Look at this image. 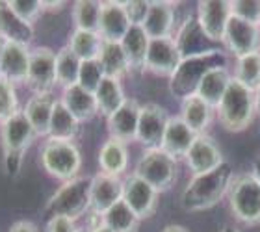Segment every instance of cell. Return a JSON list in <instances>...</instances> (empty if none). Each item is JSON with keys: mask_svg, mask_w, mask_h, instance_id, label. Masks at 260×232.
Masks as SVG:
<instances>
[{"mask_svg": "<svg viewBox=\"0 0 260 232\" xmlns=\"http://www.w3.org/2000/svg\"><path fill=\"white\" fill-rule=\"evenodd\" d=\"M233 178V169L227 162L214 171L191 177V180L180 195V208L190 214L214 208L227 197Z\"/></svg>", "mask_w": 260, "mask_h": 232, "instance_id": "obj_1", "label": "cell"}, {"mask_svg": "<svg viewBox=\"0 0 260 232\" xmlns=\"http://www.w3.org/2000/svg\"><path fill=\"white\" fill-rule=\"evenodd\" d=\"M216 112L217 121L227 132H233V134L244 132L245 128H249L256 115L255 91L242 86L233 78Z\"/></svg>", "mask_w": 260, "mask_h": 232, "instance_id": "obj_2", "label": "cell"}, {"mask_svg": "<svg viewBox=\"0 0 260 232\" xmlns=\"http://www.w3.org/2000/svg\"><path fill=\"white\" fill-rule=\"evenodd\" d=\"M38 134L34 132L32 124L28 123L22 110L13 117L0 124V143L4 151V169L10 177H15L21 171L22 160L28 147L32 145Z\"/></svg>", "mask_w": 260, "mask_h": 232, "instance_id": "obj_3", "label": "cell"}, {"mask_svg": "<svg viewBox=\"0 0 260 232\" xmlns=\"http://www.w3.org/2000/svg\"><path fill=\"white\" fill-rule=\"evenodd\" d=\"M45 210L50 217L65 216L80 219L91 212V177H76L67 180L50 195Z\"/></svg>", "mask_w": 260, "mask_h": 232, "instance_id": "obj_4", "label": "cell"}, {"mask_svg": "<svg viewBox=\"0 0 260 232\" xmlns=\"http://www.w3.org/2000/svg\"><path fill=\"white\" fill-rule=\"evenodd\" d=\"M223 61H225V56L216 49L206 50L203 54L184 58L177 67V71L171 75V78H169V89L180 101L193 97L197 93L201 80H203V76L210 69L221 65Z\"/></svg>", "mask_w": 260, "mask_h": 232, "instance_id": "obj_5", "label": "cell"}, {"mask_svg": "<svg viewBox=\"0 0 260 232\" xmlns=\"http://www.w3.org/2000/svg\"><path fill=\"white\" fill-rule=\"evenodd\" d=\"M229 208L242 225H260V184L253 173L234 175L227 193Z\"/></svg>", "mask_w": 260, "mask_h": 232, "instance_id": "obj_6", "label": "cell"}, {"mask_svg": "<svg viewBox=\"0 0 260 232\" xmlns=\"http://www.w3.org/2000/svg\"><path fill=\"white\" fill-rule=\"evenodd\" d=\"M41 165L52 178L67 182L80 177L82 154L73 141L47 140L41 147Z\"/></svg>", "mask_w": 260, "mask_h": 232, "instance_id": "obj_7", "label": "cell"}, {"mask_svg": "<svg viewBox=\"0 0 260 232\" xmlns=\"http://www.w3.org/2000/svg\"><path fill=\"white\" fill-rule=\"evenodd\" d=\"M134 175L151 184L158 193L169 191L179 178V160L162 149H151L141 154L136 163Z\"/></svg>", "mask_w": 260, "mask_h": 232, "instance_id": "obj_8", "label": "cell"}, {"mask_svg": "<svg viewBox=\"0 0 260 232\" xmlns=\"http://www.w3.org/2000/svg\"><path fill=\"white\" fill-rule=\"evenodd\" d=\"M26 86L34 95H50L58 86L56 80V52L49 47H38L30 54Z\"/></svg>", "mask_w": 260, "mask_h": 232, "instance_id": "obj_9", "label": "cell"}, {"mask_svg": "<svg viewBox=\"0 0 260 232\" xmlns=\"http://www.w3.org/2000/svg\"><path fill=\"white\" fill-rule=\"evenodd\" d=\"M223 45L231 54L236 56V59L260 52V26L231 15L223 36Z\"/></svg>", "mask_w": 260, "mask_h": 232, "instance_id": "obj_10", "label": "cell"}, {"mask_svg": "<svg viewBox=\"0 0 260 232\" xmlns=\"http://www.w3.org/2000/svg\"><path fill=\"white\" fill-rule=\"evenodd\" d=\"M169 115L168 112L156 103H147L140 110V121H138V136L136 141L145 147V151L160 149L166 134Z\"/></svg>", "mask_w": 260, "mask_h": 232, "instance_id": "obj_11", "label": "cell"}, {"mask_svg": "<svg viewBox=\"0 0 260 232\" xmlns=\"http://www.w3.org/2000/svg\"><path fill=\"white\" fill-rule=\"evenodd\" d=\"M160 193L138 175H128L123 180V201L141 221L151 217L158 208Z\"/></svg>", "mask_w": 260, "mask_h": 232, "instance_id": "obj_12", "label": "cell"}, {"mask_svg": "<svg viewBox=\"0 0 260 232\" xmlns=\"http://www.w3.org/2000/svg\"><path fill=\"white\" fill-rule=\"evenodd\" d=\"M140 110L141 104L136 98H126V103L117 112L106 117V130H108L110 140H117L125 145L136 141Z\"/></svg>", "mask_w": 260, "mask_h": 232, "instance_id": "obj_13", "label": "cell"}, {"mask_svg": "<svg viewBox=\"0 0 260 232\" xmlns=\"http://www.w3.org/2000/svg\"><path fill=\"white\" fill-rule=\"evenodd\" d=\"M229 19H231V2L205 0L197 4V21L208 41L223 43Z\"/></svg>", "mask_w": 260, "mask_h": 232, "instance_id": "obj_14", "label": "cell"}, {"mask_svg": "<svg viewBox=\"0 0 260 232\" xmlns=\"http://www.w3.org/2000/svg\"><path fill=\"white\" fill-rule=\"evenodd\" d=\"M30 54L32 50L28 45L4 41L2 45V78L13 86H22L28 80L30 69Z\"/></svg>", "mask_w": 260, "mask_h": 232, "instance_id": "obj_15", "label": "cell"}, {"mask_svg": "<svg viewBox=\"0 0 260 232\" xmlns=\"http://www.w3.org/2000/svg\"><path fill=\"white\" fill-rule=\"evenodd\" d=\"M149 39H171L177 34V4L151 2L149 13L141 24Z\"/></svg>", "mask_w": 260, "mask_h": 232, "instance_id": "obj_16", "label": "cell"}, {"mask_svg": "<svg viewBox=\"0 0 260 232\" xmlns=\"http://www.w3.org/2000/svg\"><path fill=\"white\" fill-rule=\"evenodd\" d=\"M180 61H182V56H180L179 47L175 43V38L151 39L149 52H147V71H151L152 75L171 78Z\"/></svg>", "mask_w": 260, "mask_h": 232, "instance_id": "obj_17", "label": "cell"}, {"mask_svg": "<svg viewBox=\"0 0 260 232\" xmlns=\"http://www.w3.org/2000/svg\"><path fill=\"white\" fill-rule=\"evenodd\" d=\"M123 199V180L106 173L91 177V214L104 216L114 205Z\"/></svg>", "mask_w": 260, "mask_h": 232, "instance_id": "obj_18", "label": "cell"}, {"mask_svg": "<svg viewBox=\"0 0 260 232\" xmlns=\"http://www.w3.org/2000/svg\"><path fill=\"white\" fill-rule=\"evenodd\" d=\"M186 163H188V168H190L191 175H203V173H208V171H214L217 169L219 165L225 163L221 156V151H219V147L212 141L210 136H197L193 141V145L191 149L188 151L186 154Z\"/></svg>", "mask_w": 260, "mask_h": 232, "instance_id": "obj_19", "label": "cell"}, {"mask_svg": "<svg viewBox=\"0 0 260 232\" xmlns=\"http://www.w3.org/2000/svg\"><path fill=\"white\" fill-rule=\"evenodd\" d=\"M130 26L132 24L126 17L123 2H103L101 21H99V34H101L103 41L121 43Z\"/></svg>", "mask_w": 260, "mask_h": 232, "instance_id": "obj_20", "label": "cell"}, {"mask_svg": "<svg viewBox=\"0 0 260 232\" xmlns=\"http://www.w3.org/2000/svg\"><path fill=\"white\" fill-rule=\"evenodd\" d=\"M195 138H197V134L180 119V115L169 117L160 149L166 151L168 154H171L173 158H177V160H179V158H186L188 151H190L191 145H193Z\"/></svg>", "mask_w": 260, "mask_h": 232, "instance_id": "obj_21", "label": "cell"}, {"mask_svg": "<svg viewBox=\"0 0 260 232\" xmlns=\"http://www.w3.org/2000/svg\"><path fill=\"white\" fill-rule=\"evenodd\" d=\"M56 103H58V98H54V95L50 93V95H32L24 104L22 114L26 115L28 123L32 124L38 138L49 136L50 119H52Z\"/></svg>", "mask_w": 260, "mask_h": 232, "instance_id": "obj_22", "label": "cell"}, {"mask_svg": "<svg viewBox=\"0 0 260 232\" xmlns=\"http://www.w3.org/2000/svg\"><path fill=\"white\" fill-rule=\"evenodd\" d=\"M60 101L82 124L89 123L91 119H95L99 115V106H97L95 93L87 91V89L80 87L78 84L63 89Z\"/></svg>", "mask_w": 260, "mask_h": 232, "instance_id": "obj_23", "label": "cell"}, {"mask_svg": "<svg viewBox=\"0 0 260 232\" xmlns=\"http://www.w3.org/2000/svg\"><path fill=\"white\" fill-rule=\"evenodd\" d=\"M205 41H208V39L201 30L197 15H188V19L182 21V24L177 28V34H175V43L179 47L182 59L212 50L210 47H206Z\"/></svg>", "mask_w": 260, "mask_h": 232, "instance_id": "obj_24", "label": "cell"}, {"mask_svg": "<svg viewBox=\"0 0 260 232\" xmlns=\"http://www.w3.org/2000/svg\"><path fill=\"white\" fill-rule=\"evenodd\" d=\"M36 38V30L32 24L21 21L11 11L8 0H0V39L2 41H15V43L28 45Z\"/></svg>", "mask_w": 260, "mask_h": 232, "instance_id": "obj_25", "label": "cell"}, {"mask_svg": "<svg viewBox=\"0 0 260 232\" xmlns=\"http://www.w3.org/2000/svg\"><path fill=\"white\" fill-rule=\"evenodd\" d=\"M231 80H233V76L229 75L227 67L225 65H217V67L210 69L203 76V80H201L195 95L216 110L219 106V103H221L223 95L227 93Z\"/></svg>", "mask_w": 260, "mask_h": 232, "instance_id": "obj_26", "label": "cell"}, {"mask_svg": "<svg viewBox=\"0 0 260 232\" xmlns=\"http://www.w3.org/2000/svg\"><path fill=\"white\" fill-rule=\"evenodd\" d=\"M128 145L117 140H106L99 151V168L101 173L121 177L128 168Z\"/></svg>", "mask_w": 260, "mask_h": 232, "instance_id": "obj_27", "label": "cell"}, {"mask_svg": "<svg viewBox=\"0 0 260 232\" xmlns=\"http://www.w3.org/2000/svg\"><path fill=\"white\" fill-rule=\"evenodd\" d=\"M180 119L184 121L197 136L206 134L214 119V108L199 98L197 95L188 97L180 104Z\"/></svg>", "mask_w": 260, "mask_h": 232, "instance_id": "obj_28", "label": "cell"}, {"mask_svg": "<svg viewBox=\"0 0 260 232\" xmlns=\"http://www.w3.org/2000/svg\"><path fill=\"white\" fill-rule=\"evenodd\" d=\"M151 39L141 26H130L126 36L121 41V47L125 50V56L128 59L130 71H145L147 52H149Z\"/></svg>", "mask_w": 260, "mask_h": 232, "instance_id": "obj_29", "label": "cell"}, {"mask_svg": "<svg viewBox=\"0 0 260 232\" xmlns=\"http://www.w3.org/2000/svg\"><path fill=\"white\" fill-rule=\"evenodd\" d=\"M80 121L65 108L63 103L58 101L50 119L49 136L47 140H60V141H75V138L80 134Z\"/></svg>", "mask_w": 260, "mask_h": 232, "instance_id": "obj_30", "label": "cell"}, {"mask_svg": "<svg viewBox=\"0 0 260 232\" xmlns=\"http://www.w3.org/2000/svg\"><path fill=\"white\" fill-rule=\"evenodd\" d=\"M95 98H97V106H99V114L104 115V117H110V115L117 112V110L126 103V95L125 89H123V84L117 78H104L103 84L99 86V89L95 91Z\"/></svg>", "mask_w": 260, "mask_h": 232, "instance_id": "obj_31", "label": "cell"}, {"mask_svg": "<svg viewBox=\"0 0 260 232\" xmlns=\"http://www.w3.org/2000/svg\"><path fill=\"white\" fill-rule=\"evenodd\" d=\"M99 61L103 65L104 75L108 78H117L121 80L123 76L130 71L128 59L125 56V50L121 47V43H110V41H104L103 50L99 54Z\"/></svg>", "mask_w": 260, "mask_h": 232, "instance_id": "obj_32", "label": "cell"}, {"mask_svg": "<svg viewBox=\"0 0 260 232\" xmlns=\"http://www.w3.org/2000/svg\"><path fill=\"white\" fill-rule=\"evenodd\" d=\"M80 65V58L67 45L56 52V80H58V86L61 89H67V87L78 84Z\"/></svg>", "mask_w": 260, "mask_h": 232, "instance_id": "obj_33", "label": "cell"}, {"mask_svg": "<svg viewBox=\"0 0 260 232\" xmlns=\"http://www.w3.org/2000/svg\"><path fill=\"white\" fill-rule=\"evenodd\" d=\"M103 38L99 32H86V30H75L69 38V47L75 52L80 61H87V59H99V54L103 50Z\"/></svg>", "mask_w": 260, "mask_h": 232, "instance_id": "obj_34", "label": "cell"}, {"mask_svg": "<svg viewBox=\"0 0 260 232\" xmlns=\"http://www.w3.org/2000/svg\"><path fill=\"white\" fill-rule=\"evenodd\" d=\"M103 217V223L108 225L114 232H138L141 219L130 210V206L121 199L117 205H114Z\"/></svg>", "mask_w": 260, "mask_h": 232, "instance_id": "obj_35", "label": "cell"}, {"mask_svg": "<svg viewBox=\"0 0 260 232\" xmlns=\"http://www.w3.org/2000/svg\"><path fill=\"white\" fill-rule=\"evenodd\" d=\"M101 10H103V2H95V0L75 2V6H73V24H75V30L99 32Z\"/></svg>", "mask_w": 260, "mask_h": 232, "instance_id": "obj_36", "label": "cell"}, {"mask_svg": "<svg viewBox=\"0 0 260 232\" xmlns=\"http://www.w3.org/2000/svg\"><path fill=\"white\" fill-rule=\"evenodd\" d=\"M233 78L236 82H240L242 86L256 91L260 87V52L247 54L244 58L236 59Z\"/></svg>", "mask_w": 260, "mask_h": 232, "instance_id": "obj_37", "label": "cell"}, {"mask_svg": "<svg viewBox=\"0 0 260 232\" xmlns=\"http://www.w3.org/2000/svg\"><path fill=\"white\" fill-rule=\"evenodd\" d=\"M104 78H106V75H104V69L99 59L82 61L80 75H78V86L87 89V91L95 93L99 89V86L103 84Z\"/></svg>", "mask_w": 260, "mask_h": 232, "instance_id": "obj_38", "label": "cell"}, {"mask_svg": "<svg viewBox=\"0 0 260 232\" xmlns=\"http://www.w3.org/2000/svg\"><path fill=\"white\" fill-rule=\"evenodd\" d=\"M19 106V97H17V87L8 80H0V124L13 117L21 112Z\"/></svg>", "mask_w": 260, "mask_h": 232, "instance_id": "obj_39", "label": "cell"}, {"mask_svg": "<svg viewBox=\"0 0 260 232\" xmlns=\"http://www.w3.org/2000/svg\"><path fill=\"white\" fill-rule=\"evenodd\" d=\"M11 11L15 13L21 21L32 24L38 21V17L41 15L43 11V6H41V0H8Z\"/></svg>", "mask_w": 260, "mask_h": 232, "instance_id": "obj_40", "label": "cell"}, {"mask_svg": "<svg viewBox=\"0 0 260 232\" xmlns=\"http://www.w3.org/2000/svg\"><path fill=\"white\" fill-rule=\"evenodd\" d=\"M231 15L242 21L260 24V0H236L231 2Z\"/></svg>", "mask_w": 260, "mask_h": 232, "instance_id": "obj_41", "label": "cell"}, {"mask_svg": "<svg viewBox=\"0 0 260 232\" xmlns=\"http://www.w3.org/2000/svg\"><path fill=\"white\" fill-rule=\"evenodd\" d=\"M149 6L151 2L145 0H130V2H123V8L126 11V17L132 26H141L145 21L147 13H149Z\"/></svg>", "mask_w": 260, "mask_h": 232, "instance_id": "obj_42", "label": "cell"}, {"mask_svg": "<svg viewBox=\"0 0 260 232\" xmlns=\"http://www.w3.org/2000/svg\"><path fill=\"white\" fill-rule=\"evenodd\" d=\"M45 232H78L76 221L65 216H52L47 221Z\"/></svg>", "mask_w": 260, "mask_h": 232, "instance_id": "obj_43", "label": "cell"}, {"mask_svg": "<svg viewBox=\"0 0 260 232\" xmlns=\"http://www.w3.org/2000/svg\"><path fill=\"white\" fill-rule=\"evenodd\" d=\"M8 232H39V230L36 227V223L28 221V219H19V221H15L11 225Z\"/></svg>", "mask_w": 260, "mask_h": 232, "instance_id": "obj_44", "label": "cell"}, {"mask_svg": "<svg viewBox=\"0 0 260 232\" xmlns=\"http://www.w3.org/2000/svg\"><path fill=\"white\" fill-rule=\"evenodd\" d=\"M87 230H89V232H114L112 228L108 227V225H104V223H103V217H101V219H99L97 223L89 225V227H87Z\"/></svg>", "mask_w": 260, "mask_h": 232, "instance_id": "obj_45", "label": "cell"}, {"mask_svg": "<svg viewBox=\"0 0 260 232\" xmlns=\"http://www.w3.org/2000/svg\"><path fill=\"white\" fill-rule=\"evenodd\" d=\"M251 173L256 178V182L260 184V156H256L255 160H253V171H251Z\"/></svg>", "mask_w": 260, "mask_h": 232, "instance_id": "obj_46", "label": "cell"}, {"mask_svg": "<svg viewBox=\"0 0 260 232\" xmlns=\"http://www.w3.org/2000/svg\"><path fill=\"white\" fill-rule=\"evenodd\" d=\"M160 232H190L186 227L182 225H168V227H164Z\"/></svg>", "mask_w": 260, "mask_h": 232, "instance_id": "obj_47", "label": "cell"}, {"mask_svg": "<svg viewBox=\"0 0 260 232\" xmlns=\"http://www.w3.org/2000/svg\"><path fill=\"white\" fill-rule=\"evenodd\" d=\"M43 10H58V8H63V2H41Z\"/></svg>", "mask_w": 260, "mask_h": 232, "instance_id": "obj_48", "label": "cell"}, {"mask_svg": "<svg viewBox=\"0 0 260 232\" xmlns=\"http://www.w3.org/2000/svg\"><path fill=\"white\" fill-rule=\"evenodd\" d=\"M255 106H256V115L260 117V87L255 91Z\"/></svg>", "mask_w": 260, "mask_h": 232, "instance_id": "obj_49", "label": "cell"}, {"mask_svg": "<svg viewBox=\"0 0 260 232\" xmlns=\"http://www.w3.org/2000/svg\"><path fill=\"white\" fill-rule=\"evenodd\" d=\"M2 45H4V41L0 39V80H2Z\"/></svg>", "mask_w": 260, "mask_h": 232, "instance_id": "obj_50", "label": "cell"}, {"mask_svg": "<svg viewBox=\"0 0 260 232\" xmlns=\"http://www.w3.org/2000/svg\"><path fill=\"white\" fill-rule=\"evenodd\" d=\"M219 232H240V230L236 227H223Z\"/></svg>", "mask_w": 260, "mask_h": 232, "instance_id": "obj_51", "label": "cell"}, {"mask_svg": "<svg viewBox=\"0 0 260 232\" xmlns=\"http://www.w3.org/2000/svg\"><path fill=\"white\" fill-rule=\"evenodd\" d=\"M78 232H89L87 228H78Z\"/></svg>", "mask_w": 260, "mask_h": 232, "instance_id": "obj_52", "label": "cell"}, {"mask_svg": "<svg viewBox=\"0 0 260 232\" xmlns=\"http://www.w3.org/2000/svg\"><path fill=\"white\" fill-rule=\"evenodd\" d=\"M258 26H260V24H258Z\"/></svg>", "mask_w": 260, "mask_h": 232, "instance_id": "obj_53", "label": "cell"}]
</instances>
